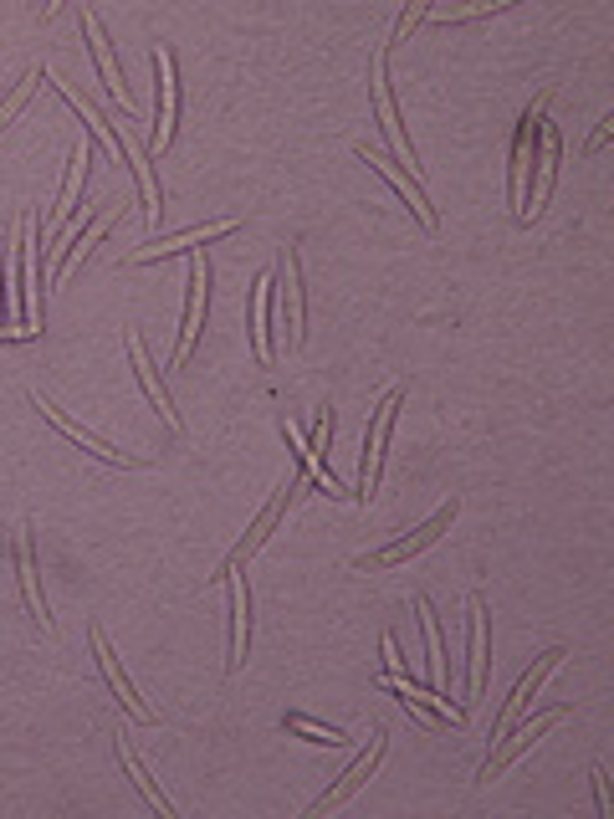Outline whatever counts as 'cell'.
I'll use <instances>...</instances> for the list:
<instances>
[{"mask_svg":"<svg viewBox=\"0 0 614 819\" xmlns=\"http://www.w3.org/2000/svg\"><path fill=\"white\" fill-rule=\"evenodd\" d=\"M236 221H221V226H210V231H190V236H174V241H164V246H144L139 251V262H149V256H169V251H180V246H195V241H210V236H226Z\"/></svg>","mask_w":614,"mask_h":819,"instance_id":"obj_12","label":"cell"},{"mask_svg":"<svg viewBox=\"0 0 614 819\" xmlns=\"http://www.w3.org/2000/svg\"><path fill=\"white\" fill-rule=\"evenodd\" d=\"M267 287H272L267 277L256 282V354L261 359H272V343H267Z\"/></svg>","mask_w":614,"mask_h":819,"instance_id":"obj_15","label":"cell"},{"mask_svg":"<svg viewBox=\"0 0 614 819\" xmlns=\"http://www.w3.org/2000/svg\"><path fill=\"white\" fill-rule=\"evenodd\" d=\"M287 303H292V323H297V333H292V343L302 338V292H297V251L287 246Z\"/></svg>","mask_w":614,"mask_h":819,"instance_id":"obj_16","label":"cell"},{"mask_svg":"<svg viewBox=\"0 0 614 819\" xmlns=\"http://www.w3.org/2000/svg\"><path fill=\"white\" fill-rule=\"evenodd\" d=\"M379 753H384V732H374V743H369V753H364V758H359L354 768H348V773H343V784H338V789H328L323 799H313V809H333V804H343V799H348V794H354V789H359V784L369 779V773H374V763H379Z\"/></svg>","mask_w":614,"mask_h":819,"instance_id":"obj_3","label":"cell"},{"mask_svg":"<svg viewBox=\"0 0 614 819\" xmlns=\"http://www.w3.org/2000/svg\"><path fill=\"white\" fill-rule=\"evenodd\" d=\"M420 615H425V635H430V676H435V686H446V656H441V635H435V615H430V605L420 599Z\"/></svg>","mask_w":614,"mask_h":819,"instance_id":"obj_13","label":"cell"},{"mask_svg":"<svg viewBox=\"0 0 614 819\" xmlns=\"http://www.w3.org/2000/svg\"><path fill=\"white\" fill-rule=\"evenodd\" d=\"M359 159H364L369 169H379V175H389V180H394V190H400L405 200H415V210L425 215V226H435V221H430V200H425V190H420L415 180H405V175H400V169H394L389 159H379V154H369V149H359Z\"/></svg>","mask_w":614,"mask_h":819,"instance_id":"obj_7","label":"cell"},{"mask_svg":"<svg viewBox=\"0 0 614 819\" xmlns=\"http://www.w3.org/2000/svg\"><path fill=\"white\" fill-rule=\"evenodd\" d=\"M292 492H297V482H287V487H282V492H277V497H272L267 507H261V517H256V528H251V533L241 538V548L231 553V564H226V574H236V564H241V558H246V553H256L261 543H267V533H272V523H277V517L287 512V502H292Z\"/></svg>","mask_w":614,"mask_h":819,"instance_id":"obj_2","label":"cell"},{"mask_svg":"<svg viewBox=\"0 0 614 819\" xmlns=\"http://www.w3.org/2000/svg\"><path fill=\"white\" fill-rule=\"evenodd\" d=\"M456 507H461V502L451 497V502H446L441 512H435V517H430V523H425V528H415V533H410V538H400V543H389L384 553H369V558H359V564H364V569H389V564H405V558H410V553H420V548H430L435 538H441V533L451 528V517H456Z\"/></svg>","mask_w":614,"mask_h":819,"instance_id":"obj_1","label":"cell"},{"mask_svg":"<svg viewBox=\"0 0 614 819\" xmlns=\"http://www.w3.org/2000/svg\"><path fill=\"white\" fill-rule=\"evenodd\" d=\"M236 579V574H231ZM246 661V584L236 579V645H231V671Z\"/></svg>","mask_w":614,"mask_h":819,"instance_id":"obj_14","label":"cell"},{"mask_svg":"<svg viewBox=\"0 0 614 819\" xmlns=\"http://www.w3.org/2000/svg\"><path fill=\"white\" fill-rule=\"evenodd\" d=\"M128 354H134V369H139V379H144V390L154 395V405H159V415H169L174 425H180V415H174V400H169V390H164V384L154 379V369H149V359H144V343H139L134 333H128Z\"/></svg>","mask_w":614,"mask_h":819,"instance_id":"obj_8","label":"cell"},{"mask_svg":"<svg viewBox=\"0 0 614 819\" xmlns=\"http://www.w3.org/2000/svg\"><path fill=\"white\" fill-rule=\"evenodd\" d=\"M287 727H297V732H307V738H313V743H343V732H333V727H313V722H307V717H287Z\"/></svg>","mask_w":614,"mask_h":819,"instance_id":"obj_17","label":"cell"},{"mask_svg":"<svg viewBox=\"0 0 614 819\" xmlns=\"http://www.w3.org/2000/svg\"><path fill=\"white\" fill-rule=\"evenodd\" d=\"M174 134V57L159 52V139H154V154L169 144Z\"/></svg>","mask_w":614,"mask_h":819,"instance_id":"obj_6","label":"cell"},{"mask_svg":"<svg viewBox=\"0 0 614 819\" xmlns=\"http://www.w3.org/2000/svg\"><path fill=\"white\" fill-rule=\"evenodd\" d=\"M21 579H26V594H31V605H36V615L52 625V615H47V599H41V584H36V548H31V533L21 538Z\"/></svg>","mask_w":614,"mask_h":819,"instance_id":"obj_11","label":"cell"},{"mask_svg":"<svg viewBox=\"0 0 614 819\" xmlns=\"http://www.w3.org/2000/svg\"><path fill=\"white\" fill-rule=\"evenodd\" d=\"M93 651H98V666H103V671H108V681H113V692H118V697H123V702H128V707H134V712H139V717H149V712H144V702H139V697H134V681H128V676H123V671H118V661H113V656H108V640H103V635H98V630H93Z\"/></svg>","mask_w":614,"mask_h":819,"instance_id":"obj_10","label":"cell"},{"mask_svg":"<svg viewBox=\"0 0 614 819\" xmlns=\"http://www.w3.org/2000/svg\"><path fill=\"white\" fill-rule=\"evenodd\" d=\"M36 410H41V415H47L52 425H62V430H67V436H72V441H77L82 451H93V456H103V461H123V466H134V461H128L123 451H108V446H103L98 436H87V430H82V425H72V420H67V415H62V410H57L52 400H41V395H36Z\"/></svg>","mask_w":614,"mask_h":819,"instance_id":"obj_5","label":"cell"},{"mask_svg":"<svg viewBox=\"0 0 614 819\" xmlns=\"http://www.w3.org/2000/svg\"><path fill=\"white\" fill-rule=\"evenodd\" d=\"M31 88H36V72H31V77H26V82H16V98H11V103H6V108H0V128H6V118H11V113H16V108H21V103H26V98H31Z\"/></svg>","mask_w":614,"mask_h":819,"instance_id":"obj_18","label":"cell"},{"mask_svg":"<svg viewBox=\"0 0 614 819\" xmlns=\"http://www.w3.org/2000/svg\"><path fill=\"white\" fill-rule=\"evenodd\" d=\"M205 287H210V267H205V256L195 262V277H190V313H185V338H180V349H174V364H185L190 354V343L200 333V308H205Z\"/></svg>","mask_w":614,"mask_h":819,"instance_id":"obj_4","label":"cell"},{"mask_svg":"<svg viewBox=\"0 0 614 819\" xmlns=\"http://www.w3.org/2000/svg\"><path fill=\"white\" fill-rule=\"evenodd\" d=\"M471 610H476V630H471V692H481V681H487V605L481 599H471Z\"/></svg>","mask_w":614,"mask_h":819,"instance_id":"obj_9","label":"cell"}]
</instances>
